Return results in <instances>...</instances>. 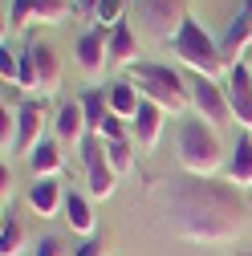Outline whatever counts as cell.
Masks as SVG:
<instances>
[{
  "instance_id": "obj_1",
  "label": "cell",
  "mask_w": 252,
  "mask_h": 256,
  "mask_svg": "<svg viewBox=\"0 0 252 256\" xmlns=\"http://www.w3.org/2000/svg\"><path fill=\"white\" fill-rule=\"evenodd\" d=\"M240 191L232 183H216V179H175L167 187V224L171 232L187 244H232L244 236L248 220H244Z\"/></svg>"
},
{
  "instance_id": "obj_2",
  "label": "cell",
  "mask_w": 252,
  "mask_h": 256,
  "mask_svg": "<svg viewBox=\"0 0 252 256\" xmlns=\"http://www.w3.org/2000/svg\"><path fill=\"white\" fill-rule=\"evenodd\" d=\"M179 167L196 179H216L228 167V154H224L216 126H208L204 118H187L179 126Z\"/></svg>"
},
{
  "instance_id": "obj_3",
  "label": "cell",
  "mask_w": 252,
  "mask_h": 256,
  "mask_svg": "<svg viewBox=\"0 0 252 256\" xmlns=\"http://www.w3.org/2000/svg\"><path fill=\"white\" fill-rule=\"evenodd\" d=\"M171 53L179 57V66H187L192 74H204V78H216V82H224V74H228V61L220 53V41L208 37V28L196 16L183 20V28L171 41Z\"/></svg>"
},
{
  "instance_id": "obj_4",
  "label": "cell",
  "mask_w": 252,
  "mask_h": 256,
  "mask_svg": "<svg viewBox=\"0 0 252 256\" xmlns=\"http://www.w3.org/2000/svg\"><path fill=\"white\" fill-rule=\"evenodd\" d=\"M138 94L146 102H154L159 110L167 114H187L192 110V94H187V82L171 70V66H159V61H142V66H134V78Z\"/></svg>"
},
{
  "instance_id": "obj_5",
  "label": "cell",
  "mask_w": 252,
  "mask_h": 256,
  "mask_svg": "<svg viewBox=\"0 0 252 256\" xmlns=\"http://www.w3.org/2000/svg\"><path fill=\"white\" fill-rule=\"evenodd\" d=\"M187 4H192V0H138L134 12H138V24L146 28L150 37L175 41V33L183 28V20L192 16V12H187Z\"/></svg>"
},
{
  "instance_id": "obj_6",
  "label": "cell",
  "mask_w": 252,
  "mask_h": 256,
  "mask_svg": "<svg viewBox=\"0 0 252 256\" xmlns=\"http://www.w3.org/2000/svg\"><path fill=\"white\" fill-rule=\"evenodd\" d=\"M187 94H192L196 118H204L208 126H228V122H232V106H228L224 82L204 78V74H192V78H187Z\"/></svg>"
},
{
  "instance_id": "obj_7",
  "label": "cell",
  "mask_w": 252,
  "mask_h": 256,
  "mask_svg": "<svg viewBox=\"0 0 252 256\" xmlns=\"http://www.w3.org/2000/svg\"><path fill=\"white\" fill-rule=\"evenodd\" d=\"M78 150H82V163H86V196L90 200H110L114 187H118V171L110 167V158H106L102 134H90Z\"/></svg>"
},
{
  "instance_id": "obj_8",
  "label": "cell",
  "mask_w": 252,
  "mask_h": 256,
  "mask_svg": "<svg viewBox=\"0 0 252 256\" xmlns=\"http://www.w3.org/2000/svg\"><path fill=\"white\" fill-rule=\"evenodd\" d=\"M224 94L232 106V122L240 130H252V61H232L224 74Z\"/></svg>"
},
{
  "instance_id": "obj_9",
  "label": "cell",
  "mask_w": 252,
  "mask_h": 256,
  "mask_svg": "<svg viewBox=\"0 0 252 256\" xmlns=\"http://www.w3.org/2000/svg\"><path fill=\"white\" fill-rule=\"evenodd\" d=\"M74 61H78V70H82L90 82H98V78H102L106 61H110V33H106L102 24L86 28V33L74 41Z\"/></svg>"
},
{
  "instance_id": "obj_10",
  "label": "cell",
  "mask_w": 252,
  "mask_h": 256,
  "mask_svg": "<svg viewBox=\"0 0 252 256\" xmlns=\"http://www.w3.org/2000/svg\"><path fill=\"white\" fill-rule=\"evenodd\" d=\"M41 142H45V110L37 102L16 106V142H12V154H33Z\"/></svg>"
},
{
  "instance_id": "obj_11",
  "label": "cell",
  "mask_w": 252,
  "mask_h": 256,
  "mask_svg": "<svg viewBox=\"0 0 252 256\" xmlns=\"http://www.w3.org/2000/svg\"><path fill=\"white\" fill-rule=\"evenodd\" d=\"M53 138H57L61 146H82V142L90 138V122H86V110H82L78 98L57 110V118H53Z\"/></svg>"
},
{
  "instance_id": "obj_12",
  "label": "cell",
  "mask_w": 252,
  "mask_h": 256,
  "mask_svg": "<svg viewBox=\"0 0 252 256\" xmlns=\"http://www.w3.org/2000/svg\"><path fill=\"white\" fill-rule=\"evenodd\" d=\"M28 53H33V74H37V90L41 98H49V94L61 90V57L53 45H28Z\"/></svg>"
},
{
  "instance_id": "obj_13",
  "label": "cell",
  "mask_w": 252,
  "mask_h": 256,
  "mask_svg": "<svg viewBox=\"0 0 252 256\" xmlns=\"http://www.w3.org/2000/svg\"><path fill=\"white\" fill-rule=\"evenodd\" d=\"M252 45V12L240 8L232 16V24L224 28V37H220V53H224V61L232 66V61H244V49Z\"/></svg>"
},
{
  "instance_id": "obj_14",
  "label": "cell",
  "mask_w": 252,
  "mask_h": 256,
  "mask_svg": "<svg viewBox=\"0 0 252 256\" xmlns=\"http://www.w3.org/2000/svg\"><path fill=\"white\" fill-rule=\"evenodd\" d=\"M163 114H167V110H159L154 102L142 98V110H138V118L130 122V134H134V146H138V150H154V146H159V138H163Z\"/></svg>"
},
{
  "instance_id": "obj_15",
  "label": "cell",
  "mask_w": 252,
  "mask_h": 256,
  "mask_svg": "<svg viewBox=\"0 0 252 256\" xmlns=\"http://www.w3.org/2000/svg\"><path fill=\"white\" fill-rule=\"evenodd\" d=\"M224 183H232L236 191H248L252 187V134L244 130L228 154V167H224Z\"/></svg>"
},
{
  "instance_id": "obj_16",
  "label": "cell",
  "mask_w": 252,
  "mask_h": 256,
  "mask_svg": "<svg viewBox=\"0 0 252 256\" xmlns=\"http://www.w3.org/2000/svg\"><path fill=\"white\" fill-rule=\"evenodd\" d=\"M28 208H33L41 220L57 216V212H66V196H61V183L57 179H33L28 183Z\"/></svg>"
},
{
  "instance_id": "obj_17",
  "label": "cell",
  "mask_w": 252,
  "mask_h": 256,
  "mask_svg": "<svg viewBox=\"0 0 252 256\" xmlns=\"http://www.w3.org/2000/svg\"><path fill=\"white\" fill-rule=\"evenodd\" d=\"M110 61H114V66H142V45H138V33H134V28L130 24H114L110 28Z\"/></svg>"
},
{
  "instance_id": "obj_18",
  "label": "cell",
  "mask_w": 252,
  "mask_h": 256,
  "mask_svg": "<svg viewBox=\"0 0 252 256\" xmlns=\"http://www.w3.org/2000/svg\"><path fill=\"white\" fill-rule=\"evenodd\" d=\"M106 102H110V114H114V118H122L126 126H130V122L138 118V110H142V94H138L134 82H114V86L106 90Z\"/></svg>"
},
{
  "instance_id": "obj_19",
  "label": "cell",
  "mask_w": 252,
  "mask_h": 256,
  "mask_svg": "<svg viewBox=\"0 0 252 256\" xmlns=\"http://www.w3.org/2000/svg\"><path fill=\"white\" fill-rule=\"evenodd\" d=\"M28 171H33V179H57L61 171H66V154H61V142H57V138H45L33 154H28Z\"/></svg>"
},
{
  "instance_id": "obj_20",
  "label": "cell",
  "mask_w": 252,
  "mask_h": 256,
  "mask_svg": "<svg viewBox=\"0 0 252 256\" xmlns=\"http://www.w3.org/2000/svg\"><path fill=\"white\" fill-rule=\"evenodd\" d=\"M66 224H70V232H78L82 240L98 236V224H94L90 196H82V191H70V196H66Z\"/></svg>"
},
{
  "instance_id": "obj_21",
  "label": "cell",
  "mask_w": 252,
  "mask_h": 256,
  "mask_svg": "<svg viewBox=\"0 0 252 256\" xmlns=\"http://www.w3.org/2000/svg\"><path fill=\"white\" fill-rule=\"evenodd\" d=\"M82 110H86V122H90V134H98L102 130V122H106V114H110V102H106V90H86L82 94Z\"/></svg>"
},
{
  "instance_id": "obj_22",
  "label": "cell",
  "mask_w": 252,
  "mask_h": 256,
  "mask_svg": "<svg viewBox=\"0 0 252 256\" xmlns=\"http://www.w3.org/2000/svg\"><path fill=\"white\" fill-rule=\"evenodd\" d=\"M20 244H24V228L12 212H4V224H0V256H20Z\"/></svg>"
},
{
  "instance_id": "obj_23",
  "label": "cell",
  "mask_w": 252,
  "mask_h": 256,
  "mask_svg": "<svg viewBox=\"0 0 252 256\" xmlns=\"http://www.w3.org/2000/svg\"><path fill=\"white\" fill-rule=\"evenodd\" d=\"M102 142H106V138H102ZM134 150H138V146H134L130 138L106 142V158H110V167H114L118 175H130V171H134Z\"/></svg>"
},
{
  "instance_id": "obj_24",
  "label": "cell",
  "mask_w": 252,
  "mask_h": 256,
  "mask_svg": "<svg viewBox=\"0 0 252 256\" xmlns=\"http://www.w3.org/2000/svg\"><path fill=\"white\" fill-rule=\"evenodd\" d=\"M74 12V0H33V20L41 24H61Z\"/></svg>"
},
{
  "instance_id": "obj_25",
  "label": "cell",
  "mask_w": 252,
  "mask_h": 256,
  "mask_svg": "<svg viewBox=\"0 0 252 256\" xmlns=\"http://www.w3.org/2000/svg\"><path fill=\"white\" fill-rule=\"evenodd\" d=\"M12 142H16V110H8V102L0 106V150L4 158L12 154Z\"/></svg>"
},
{
  "instance_id": "obj_26",
  "label": "cell",
  "mask_w": 252,
  "mask_h": 256,
  "mask_svg": "<svg viewBox=\"0 0 252 256\" xmlns=\"http://www.w3.org/2000/svg\"><path fill=\"white\" fill-rule=\"evenodd\" d=\"M122 4H126V0H98V8H94V20H98L102 28L122 24Z\"/></svg>"
},
{
  "instance_id": "obj_27",
  "label": "cell",
  "mask_w": 252,
  "mask_h": 256,
  "mask_svg": "<svg viewBox=\"0 0 252 256\" xmlns=\"http://www.w3.org/2000/svg\"><path fill=\"white\" fill-rule=\"evenodd\" d=\"M0 78H4V86H16L20 82V53H12L8 45L0 49Z\"/></svg>"
},
{
  "instance_id": "obj_28",
  "label": "cell",
  "mask_w": 252,
  "mask_h": 256,
  "mask_svg": "<svg viewBox=\"0 0 252 256\" xmlns=\"http://www.w3.org/2000/svg\"><path fill=\"white\" fill-rule=\"evenodd\" d=\"M20 90H37V74H33V53H20V82H16Z\"/></svg>"
},
{
  "instance_id": "obj_29",
  "label": "cell",
  "mask_w": 252,
  "mask_h": 256,
  "mask_svg": "<svg viewBox=\"0 0 252 256\" xmlns=\"http://www.w3.org/2000/svg\"><path fill=\"white\" fill-rule=\"evenodd\" d=\"M74 256H106V240L102 236H90V240H82L74 248Z\"/></svg>"
},
{
  "instance_id": "obj_30",
  "label": "cell",
  "mask_w": 252,
  "mask_h": 256,
  "mask_svg": "<svg viewBox=\"0 0 252 256\" xmlns=\"http://www.w3.org/2000/svg\"><path fill=\"white\" fill-rule=\"evenodd\" d=\"M28 16H33V0H12V12H8V20L20 28V24H28Z\"/></svg>"
},
{
  "instance_id": "obj_31",
  "label": "cell",
  "mask_w": 252,
  "mask_h": 256,
  "mask_svg": "<svg viewBox=\"0 0 252 256\" xmlns=\"http://www.w3.org/2000/svg\"><path fill=\"white\" fill-rule=\"evenodd\" d=\"M33 256H66V244H61L57 236H45V240L33 248Z\"/></svg>"
},
{
  "instance_id": "obj_32",
  "label": "cell",
  "mask_w": 252,
  "mask_h": 256,
  "mask_svg": "<svg viewBox=\"0 0 252 256\" xmlns=\"http://www.w3.org/2000/svg\"><path fill=\"white\" fill-rule=\"evenodd\" d=\"M74 8H78V12H86V16H94V8H98V0H74Z\"/></svg>"
},
{
  "instance_id": "obj_33",
  "label": "cell",
  "mask_w": 252,
  "mask_h": 256,
  "mask_svg": "<svg viewBox=\"0 0 252 256\" xmlns=\"http://www.w3.org/2000/svg\"><path fill=\"white\" fill-rule=\"evenodd\" d=\"M244 8H248V12H252V0H244Z\"/></svg>"
},
{
  "instance_id": "obj_34",
  "label": "cell",
  "mask_w": 252,
  "mask_h": 256,
  "mask_svg": "<svg viewBox=\"0 0 252 256\" xmlns=\"http://www.w3.org/2000/svg\"><path fill=\"white\" fill-rule=\"evenodd\" d=\"M248 256H252V252H248Z\"/></svg>"
}]
</instances>
